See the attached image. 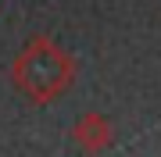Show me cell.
I'll use <instances>...</instances> for the list:
<instances>
[{
  "label": "cell",
  "mask_w": 161,
  "mask_h": 157,
  "mask_svg": "<svg viewBox=\"0 0 161 157\" xmlns=\"http://www.w3.org/2000/svg\"><path fill=\"white\" fill-rule=\"evenodd\" d=\"M72 139H75L79 150L100 154V150H108V146L115 143V125H111L100 111H86V114L72 125Z\"/></svg>",
  "instance_id": "obj_2"
},
{
  "label": "cell",
  "mask_w": 161,
  "mask_h": 157,
  "mask_svg": "<svg viewBox=\"0 0 161 157\" xmlns=\"http://www.w3.org/2000/svg\"><path fill=\"white\" fill-rule=\"evenodd\" d=\"M11 82L18 93H25L32 104H54L72 89L75 82V57L61 47L54 36H32L18 57L11 61Z\"/></svg>",
  "instance_id": "obj_1"
}]
</instances>
